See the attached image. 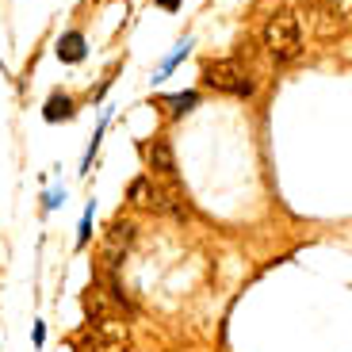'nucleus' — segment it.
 Segmentation results:
<instances>
[{"label": "nucleus", "instance_id": "14", "mask_svg": "<svg viewBox=\"0 0 352 352\" xmlns=\"http://www.w3.org/2000/svg\"><path fill=\"white\" fill-rule=\"evenodd\" d=\"M157 4H161V8H168V12H173V8H180V0H157Z\"/></svg>", "mask_w": 352, "mask_h": 352}, {"label": "nucleus", "instance_id": "12", "mask_svg": "<svg viewBox=\"0 0 352 352\" xmlns=\"http://www.w3.org/2000/svg\"><path fill=\"white\" fill-rule=\"evenodd\" d=\"M88 230H92V207H88V211H85V222H80V245H85V241H88Z\"/></svg>", "mask_w": 352, "mask_h": 352}, {"label": "nucleus", "instance_id": "4", "mask_svg": "<svg viewBox=\"0 0 352 352\" xmlns=\"http://www.w3.org/2000/svg\"><path fill=\"white\" fill-rule=\"evenodd\" d=\"M150 211L157 214H173V219H188L192 214V203H188V192L176 184L173 176H161V180H150Z\"/></svg>", "mask_w": 352, "mask_h": 352}, {"label": "nucleus", "instance_id": "8", "mask_svg": "<svg viewBox=\"0 0 352 352\" xmlns=\"http://www.w3.org/2000/svg\"><path fill=\"white\" fill-rule=\"evenodd\" d=\"M73 115H77L73 100L65 96V92H50V100H46V107H43L46 123H62V119H73Z\"/></svg>", "mask_w": 352, "mask_h": 352}, {"label": "nucleus", "instance_id": "1", "mask_svg": "<svg viewBox=\"0 0 352 352\" xmlns=\"http://www.w3.org/2000/svg\"><path fill=\"white\" fill-rule=\"evenodd\" d=\"M77 352H134L126 318H88L77 337Z\"/></svg>", "mask_w": 352, "mask_h": 352}, {"label": "nucleus", "instance_id": "11", "mask_svg": "<svg viewBox=\"0 0 352 352\" xmlns=\"http://www.w3.org/2000/svg\"><path fill=\"white\" fill-rule=\"evenodd\" d=\"M131 203H142V207L150 203V176H138L131 184Z\"/></svg>", "mask_w": 352, "mask_h": 352}, {"label": "nucleus", "instance_id": "5", "mask_svg": "<svg viewBox=\"0 0 352 352\" xmlns=\"http://www.w3.org/2000/svg\"><path fill=\"white\" fill-rule=\"evenodd\" d=\"M131 241H134V222L115 219L111 230L104 234V245H100V268L96 272H115V268L123 264V253L131 249Z\"/></svg>", "mask_w": 352, "mask_h": 352}, {"label": "nucleus", "instance_id": "7", "mask_svg": "<svg viewBox=\"0 0 352 352\" xmlns=\"http://www.w3.org/2000/svg\"><path fill=\"white\" fill-rule=\"evenodd\" d=\"M85 54H88V46H85V35H80V31H65V35L58 38V58H62L65 65L85 62Z\"/></svg>", "mask_w": 352, "mask_h": 352}, {"label": "nucleus", "instance_id": "9", "mask_svg": "<svg viewBox=\"0 0 352 352\" xmlns=\"http://www.w3.org/2000/svg\"><path fill=\"white\" fill-rule=\"evenodd\" d=\"M161 104L168 107V115L180 119V115H188L195 104H199V92H173V96H161Z\"/></svg>", "mask_w": 352, "mask_h": 352}, {"label": "nucleus", "instance_id": "2", "mask_svg": "<svg viewBox=\"0 0 352 352\" xmlns=\"http://www.w3.org/2000/svg\"><path fill=\"white\" fill-rule=\"evenodd\" d=\"M203 85L214 88V92H226V96H253L256 92V80L238 58H211L203 62Z\"/></svg>", "mask_w": 352, "mask_h": 352}, {"label": "nucleus", "instance_id": "6", "mask_svg": "<svg viewBox=\"0 0 352 352\" xmlns=\"http://www.w3.org/2000/svg\"><path fill=\"white\" fill-rule=\"evenodd\" d=\"M142 157H146V165H150L157 176H173V173H176L173 142H168L165 134H153V138L146 142V146H142Z\"/></svg>", "mask_w": 352, "mask_h": 352}, {"label": "nucleus", "instance_id": "10", "mask_svg": "<svg viewBox=\"0 0 352 352\" xmlns=\"http://www.w3.org/2000/svg\"><path fill=\"white\" fill-rule=\"evenodd\" d=\"M188 50H192V38H184V43L176 46V54H173V58H168V62H165V65H161V73H157V77H153V80H161V77H168V73H173V69H176V65H180V62H184V58H188Z\"/></svg>", "mask_w": 352, "mask_h": 352}, {"label": "nucleus", "instance_id": "13", "mask_svg": "<svg viewBox=\"0 0 352 352\" xmlns=\"http://www.w3.org/2000/svg\"><path fill=\"white\" fill-rule=\"evenodd\" d=\"M337 12H341V19L352 27V0H337Z\"/></svg>", "mask_w": 352, "mask_h": 352}, {"label": "nucleus", "instance_id": "3", "mask_svg": "<svg viewBox=\"0 0 352 352\" xmlns=\"http://www.w3.org/2000/svg\"><path fill=\"white\" fill-rule=\"evenodd\" d=\"M264 50L272 62H291L299 58L302 50V27L295 12H276L268 23H264Z\"/></svg>", "mask_w": 352, "mask_h": 352}]
</instances>
